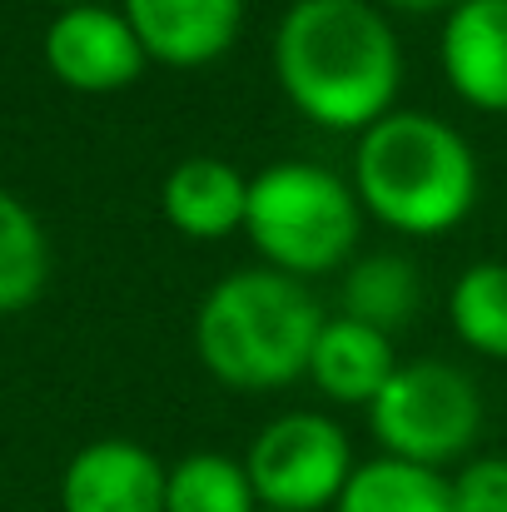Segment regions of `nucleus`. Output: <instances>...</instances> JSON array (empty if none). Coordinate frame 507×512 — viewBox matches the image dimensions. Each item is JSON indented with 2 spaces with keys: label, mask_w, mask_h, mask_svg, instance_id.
Instances as JSON below:
<instances>
[{
  "label": "nucleus",
  "mask_w": 507,
  "mask_h": 512,
  "mask_svg": "<svg viewBox=\"0 0 507 512\" xmlns=\"http://www.w3.org/2000/svg\"><path fill=\"white\" fill-rule=\"evenodd\" d=\"M453 334L483 358H507V264H473L448 294Z\"/></svg>",
  "instance_id": "dca6fc26"
},
{
  "label": "nucleus",
  "mask_w": 507,
  "mask_h": 512,
  "mask_svg": "<svg viewBox=\"0 0 507 512\" xmlns=\"http://www.w3.org/2000/svg\"><path fill=\"white\" fill-rule=\"evenodd\" d=\"M418 299H423V279L403 254H363L343 279V314L378 334L403 329L418 314Z\"/></svg>",
  "instance_id": "4468645a"
},
{
  "label": "nucleus",
  "mask_w": 507,
  "mask_h": 512,
  "mask_svg": "<svg viewBox=\"0 0 507 512\" xmlns=\"http://www.w3.org/2000/svg\"><path fill=\"white\" fill-rule=\"evenodd\" d=\"M458 512H507V458H473L453 478Z\"/></svg>",
  "instance_id": "a211bd4d"
},
{
  "label": "nucleus",
  "mask_w": 507,
  "mask_h": 512,
  "mask_svg": "<svg viewBox=\"0 0 507 512\" xmlns=\"http://www.w3.org/2000/svg\"><path fill=\"white\" fill-rule=\"evenodd\" d=\"M274 75L304 120L363 135L393 115L403 50L368 0H294L274 30Z\"/></svg>",
  "instance_id": "f257e3e1"
},
{
  "label": "nucleus",
  "mask_w": 507,
  "mask_h": 512,
  "mask_svg": "<svg viewBox=\"0 0 507 512\" xmlns=\"http://www.w3.org/2000/svg\"><path fill=\"white\" fill-rule=\"evenodd\" d=\"M125 20L135 25L150 60L194 70L234 45L244 0H125Z\"/></svg>",
  "instance_id": "9d476101"
},
{
  "label": "nucleus",
  "mask_w": 507,
  "mask_h": 512,
  "mask_svg": "<svg viewBox=\"0 0 507 512\" xmlns=\"http://www.w3.org/2000/svg\"><path fill=\"white\" fill-rule=\"evenodd\" d=\"M165 219L189 234V239H224L234 229H244L249 214V179L214 160V155H194L179 160L165 179Z\"/></svg>",
  "instance_id": "9b49d317"
},
{
  "label": "nucleus",
  "mask_w": 507,
  "mask_h": 512,
  "mask_svg": "<svg viewBox=\"0 0 507 512\" xmlns=\"http://www.w3.org/2000/svg\"><path fill=\"white\" fill-rule=\"evenodd\" d=\"M443 75L473 110L507 115V0H458L448 10Z\"/></svg>",
  "instance_id": "1a4fd4ad"
},
{
  "label": "nucleus",
  "mask_w": 507,
  "mask_h": 512,
  "mask_svg": "<svg viewBox=\"0 0 507 512\" xmlns=\"http://www.w3.org/2000/svg\"><path fill=\"white\" fill-rule=\"evenodd\" d=\"M259 512H274V508H259Z\"/></svg>",
  "instance_id": "412c9836"
},
{
  "label": "nucleus",
  "mask_w": 507,
  "mask_h": 512,
  "mask_svg": "<svg viewBox=\"0 0 507 512\" xmlns=\"http://www.w3.org/2000/svg\"><path fill=\"white\" fill-rule=\"evenodd\" d=\"M353 468L358 463H353L348 433L324 413H284L264 423L244 458L259 508L274 512L338 508Z\"/></svg>",
  "instance_id": "423d86ee"
},
{
  "label": "nucleus",
  "mask_w": 507,
  "mask_h": 512,
  "mask_svg": "<svg viewBox=\"0 0 507 512\" xmlns=\"http://www.w3.org/2000/svg\"><path fill=\"white\" fill-rule=\"evenodd\" d=\"M169 468L130 438L85 443L65 478H60V512H165Z\"/></svg>",
  "instance_id": "6e6552de"
},
{
  "label": "nucleus",
  "mask_w": 507,
  "mask_h": 512,
  "mask_svg": "<svg viewBox=\"0 0 507 512\" xmlns=\"http://www.w3.org/2000/svg\"><path fill=\"white\" fill-rule=\"evenodd\" d=\"M353 194L378 224L398 234H448L468 219L478 199L473 145L438 115L393 110L358 135Z\"/></svg>",
  "instance_id": "7ed1b4c3"
},
{
  "label": "nucleus",
  "mask_w": 507,
  "mask_h": 512,
  "mask_svg": "<svg viewBox=\"0 0 507 512\" xmlns=\"http://www.w3.org/2000/svg\"><path fill=\"white\" fill-rule=\"evenodd\" d=\"M393 373H398L393 334H378V329H368V324H358L348 314L324 324V334L314 343V363H309V378L319 383L324 398H334V403H373Z\"/></svg>",
  "instance_id": "f8f14e48"
},
{
  "label": "nucleus",
  "mask_w": 507,
  "mask_h": 512,
  "mask_svg": "<svg viewBox=\"0 0 507 512\" xmlns=\"http://www.w3.org/2000/svg\"><path fill=\"white\" fill-rule=\"evenodd\" d=\"M60 5H65V10H70V5H100V0H60Z\"/></svg>",
  "instance_id": "aec40b11"
},
{
  "label": "nucleus",
  "mask_w": 507,
  "mask_h": 512,
  "mask_svg": "<svg viewBox=\"0 0 507 512\" xmlns=\"http://www.w3.org/2000/svg\"><path fill=\"white\" fill-rule=\"evenodd\" d=\"M334 512H458L453 478L403 458L358 463Z\"/></svg>",
  "instance_id": "ddd939ff"
},
{
  "label": "nucleus",
  "mask_w": 507,
  "mask_h": 512,
  "mask_svg": "<svg viewBox=\"0 0 507 512\" xmlns=\"http://www.w3.org/2000/svg\"><path fill=\"white\" fill-rule=\"evenodd\" d=\"M358 229H363V204L353 184L324 165L279 160L249 179L244 234L269 259V269L289 279L338 269L353 254Z\"/></svg>",
  "instance_id": "20e7f679"
},
{
  "label": "nucleus",
  "mask_w": 507,
  "mask_h": 512,
  "mask_svg": "<svg viewBox=\"0 0 507 512\" xmlns=\"http://www.w3.org/2000/svg\"><path fill=\"white\" fill-rule=\"evenodd\" d=\"M145 60L150 55L135 25L125 20V10H110V5H70L45 30L50 75L85 95H110V90L135 85Z\"/></svg>",
  "instance_id": "0eeeda50"
},
{
  "label": "nucleus",
  "mask_w": 507,
  "mask_h": 512,
  "mask_svg": "<svg viewBox=\"0 0 507 512\" xmlns=\"http://www.w3.org/2000/svg\"><path fill=\"white\" fill-rule=\"evenodd\" d=\"M388 10H403V15H428V10H443V5H458V0H378Z\"/></svg>",
  "instance_id": "6ab92c4d"
},
{
  "label": "nucleus",
  "mask_w": 507,
  "mask_h": 512,
  "mask_svg": "<svg viewBox=\"0 0 507 512\" xmlns=\"http://www.w3.org/2000/svg\"><path fill=\"white\" fill-rule=\"evenodd\" d=\"M324 324L329 319L304 279L279 269H239L204 294L194 314V353L219 383L269 393L309 373Z\"/></svg>",
  "instance_id": "f03ea898"
},
{
  "label": "nucleus",
  "mask_w": 507,
  "mask_h": 512,
  "mask_svg": "<svg viewBox=\"0 0 507 512\" xmlns=\"http://www.w3.org/2000/svg\"><path fill=\"white\" fill-rule=\"evenodd\" d=\"M50 279V244L40 219L0 189V314H15L40 299Z\"/></svg>",
  "instance_id": "2eb2a0df"
},
{
  "label": "nucleus",
  "mask_w": 507,
  "mask_h": 512,
  "mask_svg": "<svg viewBox=\"0 0 507 512\" xmlns=\"http://www.w3.org/2000/svg\"><path fill=\"white\" fill-rule=\"evenodd\" d=\"M165 512H259L244 463L224 453H189L169 468Z\"/></svg>",
  "instance_id": "f3484780"
},
{
  "label": "nucleus",
  "mask_w": 507,
  "mask_h": 512,
  "mask_svg": "<svg viewBox=\"0 0 507 512\" xmlns=\"http://www.w3.org/2000/svg\"><path fill=\"white\" fill-rule=\"evenodd\" d=\"M368 423L383 458L443 468L473 448L483 428V398L463 368L443 358H413L398 363V373L368 403Z\"/></svg>",
  "instance_id": "39448f33"
}]
</instances>
